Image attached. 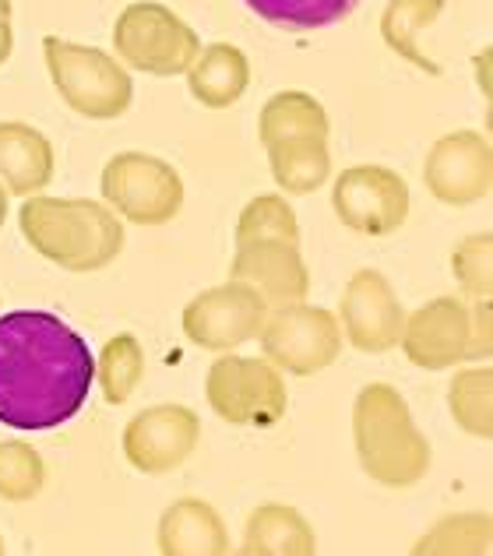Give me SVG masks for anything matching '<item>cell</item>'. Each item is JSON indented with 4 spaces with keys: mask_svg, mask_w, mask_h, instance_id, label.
Here are the masks:
<instances>
[{
    "mask_svg": "<svg viewBox=\"0 0 493 556\" xmlns=\"http://www.w3.org/2000/svg\"><path fill=\"white\" fill-rule=\"evenodd\" d=\"M96 384V359L81 334L50 311L0 317V422L22 433L75 419Z\"/></svg>",
    "mask_w": 493,
    "mask_h": 556,
    "instance_id": "obj_1",
    "label": "cell"
},
{
    "mask_svg": "<svg viewBox=\"0 0 493 556\" xmlns=\"http://www.w3.org/2000/svg\"><path fill=\"white\" fill-rule=\"evenodd\" d=\"M28 247L64 271H103L124 251V223L106 201L28 194L18 208Z\"/></svg>",
    "mask_w": 493,
    "mask_h": 556,
    "instance_id": "obj_2",
    "label": "cell"
},
{
    "mask_svg": "<svg viewBox=\"0 0 493 556\" xmlns=\"http://www.w3.org/2000/svg\"><path fill=\"white\" fill-rule=\"evenodd\" d=\"M353 444L364 476L377 486L409 490L424 482L433 451L430 441L413 422L409 405L391 384H367L359 388L353 402Z\"/></svg>",
    "mask_w": 493,
    "mask_h": 556,
    "instance_id": "obj_3",
    "label": "cell"
},
{
    "mask_svg": "<svg viewBox=\"0 0 493 556\" xmlns=\"http://www.w3.org/2000/svg\"><path fill=\"white\" fill-rule=\"evenodd\" d=\"M42 61L56 96L85 121H117L135 102V81L127 67L106 50L42 36Z\"/></svg>",
    "mask_w": 493,
    "mask_h": 556,
    "instance_id": "obj_4",
    "label": "cell"
},
{
    "mask_svg": "<svg viewBox=\"0 0 493 556\" xmlns=\"http://www.w3.org/2000/svg\"><path fill=\"white\" fill-rule=\"evenodd\" d=\"M113 50H117V61L130 71L177 78L191 67L201 39L177 11L155 4V0H138V4H127L113 25Z\"/></svg>",
    "mask_w": 493,
    "mask_h": 556,
    "instance_id": "obj_5",
    "label": "cell"
},
{
    "mask_svg": "<svg viewBox=\"0 0 493 556\" xmlns=\"http://www.w3.org/2000/svg\"><path fill=\"white\" fill-rule=\"evenodd\" d=\"M205 399L212 413L229 427H275L289 408L282 370L268 359L237 353H219L212 363Z\"/></svg>",
    "mask_w": 493,
    "mask_h": 556,
    "instance_id": "obj_6",
    "label": "cell"
},
{
    "mask_svg": "<svg viewBox=\"0 0 493 556\" xmlns=\"http://www.w3.org/2000/svg\"><path fill=\"white\" fill-rule=\"evenodd\" d=\"M103 201L135 226H166L184 208L177 166L149 152H117L103 166Z\"/></svg>",
    "mask_w": 493,
    "mask_h": 556,
    "instance_id": "obj_7",
    "label": "cell"
},
{
    "mask_svg": "<svg viewBox=\"0 0 493 556\" xmlns=\"http://www.w3.org/2000/svg\"><path fill=\"white\" fill-rule=\"evenodd\" d=\"M257 342L265 349V359L275 363L282 374L314 377L339 359L342 328L331 311L300 300L268 311L265 325L257 331Z\"/></svg>",
    "mask_w": 493,
    "mask_h": 556,
    "instance_id": "obj_8",
    "label": "cell"
},
{
    "mask_svg": "<svg viewBox=\"0 0 493 556\" xmlns=\"http://www.w3.org/2000/svg\"><path fill=\"white\" fill-rule=\"evenodd\" d=\"M331 208L356 237H391L409 218V184L388 166H350L331 180Z\"/></svg>",
    "mask_w": 493,
    "mask_h": 556,
    "instance_id": "obj_9",
    "label": "cell"
},
{
    "mask_svg": "<svg viewBox=\"0 0 493 556\" xmlns=\"http://www.w3.org/2000/svg\"><path fill=\"white\" fill-rule=\"evenodd\" d=\"M268 317V303L251 286L229 278L226 286H212L184 306V334L187 342L208 353H233V349L257 339Z\"/></svg>",
    "mask_w": 493,
    "mask_h": 556,
    "instance_id": "obj_10",
    "label": "cell"
},
{
    "mask_svg": "<svg viewBox=\"0 0 493 556\" xmlns=\"http://www.w3.org/2000/svg\"><path fill=\"white\" fill-rule=\"evenodd\" d=\"M336 317H339L342 339L350 342L356 353L384 356L391 349H399L405 306L395 296V289H391L384 271L359 268L350 282H345Z\"/></svg>",
    "mask_w": 493,
    "mask_h": 556,
    "instance_id": "obj_11",
    "label": "cell"
},
{
    "mask_svg": "<svg viewBox=\"0 0 493 556\" xmlns=\"http://www.w3.org/2000/svg\"><path fill=\"white\" fill-rule=\"evenodd\" d=\"M424 184L447 208H469L490 198L493 152L480 130H452L433 141L424 163Z\"/></svg>",
    "mask_w": 493,
    "mask_h": 556,
    "instance_id": "obj_12",
    "label": "cell"
},
{
    "mask_svg": "<svg viewBox=\"0 0 493 556\" xmlns=\"http://www.w3.org/2000/svg\"><path fill=\"white\" fill-rule=\"evenodd\" d=\"M201 441V419L194 408L166 402L138 413L124 427V458L144 476H166L194 455Z\"/></svg>",
    "mask_w": 493,
    "mask_h": 556,
    "instance_id": "obj_13",
    "label": "cell"
},
{
    "mask_svg": "<svg viewBox=\"0 0 493 556\" xmlns=\"http://www.w3.org/2000/svg\"><path fill=\"white\" fill-rule=\"evenodd\" d=\"M399 349L419 370H452L469 363V303L462 296H438L405 314Z\"/></svg>",
    "mask_w": 493,
    "mask_h": 556,
    "instance_id": "obj_14",
    "label": "cell"
},
{
    "mask_svg": "<svg viewBox=\"0 0 493 556\" xmlns=\"http://www.w3.org/2000/svg\"><path fill=\"white\" fill-rule=\"evenodd\" d=\"M229 278L251 286L268 303V311L307 300L311 292V268L303 265L300 243L275 240V237L237 243Z\"/></svg>",
    "mask_w": 493,
    "mask_h": 556,
    "instance_id": "obj_15",
    "label": "cell"
},
{
    "mask_svg": "<svg viewBox=\"0 0 493 556\" xmlns=\"http://www.w3.org/2000/svg\"><path fill=\"white\" fill-rule=\"evenodd\" d=\"M56 155L50 138L22 121H0V187L14 198L39 194L53 180Z\"/></svg>",
    "mask_w": 493,
    "mask_h": 556,
    "instance_id": "obj_16",
    "label": "cell"
},
{
    "mask_svg": "<svg viewBox=\"0 0 493 556\" xmlns=\"http://www.w3.org/2000/svg\"><path fill=\"white\" fill-rule=\"evenodd\" d=\"M229 532L219 510L194 496L169 504L159 521V553L163 556H226Z\"/></svg>",
    "mask_w": 493,
    "mask_h": 556,
    "instance_id": "obj_17",
    "label": "cell"
},
{
    "mask_svg": "<svg viewBox=\"0 0 493 556\" xmlns=\"http://www.w3.org/2000/svg\"><path fill=\"white\" fill-rule=\"evenodd\" d=\"M187 75V89L208 110H229L251 89V61L233 42H208L201 47Z\"/></svg>",
    "mask_w": 493,
    "mask_h": 556,
    "instance_id": "obj_18",
    "label": "cell"
},
{
    "mask_svg": "<svg viewBox=\"0 0 493 556\" xmlns=\"http://www.w3.org/2000/svg\"><path fill=\"white\" fill-rule=\"evenodd\" d=\"M246 556H314L317 535L311 521L289 504H261L243 525Z\"/></svg>",
    "mask_w": 493,
    "mask_h": 556,
    "instance_id": "obj_19",
    "label": "cell"
},
{
    "mask_svg": "<svg viewBox=\"0 0 493 556\" xmlns=\"http://www.w3.org/2000/svg\"><path fill=\"white\" fill-rule=\"evenodd\" d=\"M444 8L447 0H388V8L381 14L384 47L395 56H402L405 64L427 71L433 78L441 75V64L424 53V33L430 25H438Z\"/></svg>",
    "mask_w": 493,
    "mask_h": 556,
    "instance_id": "obj_20",
    "label": "cell"
},
{
    "mask_svg": "<svg viewBox=\"0 0 493 556\" xmlns=\"http://www.w3.org/2000/svg\"><path fill=\"white\" fill-rule=\"evenodd\" d=\"M257 138L265 149L296 138H331V124L325 106L311 92L286 89L265 102V110L257 116Z\"/></svg>",
    "mask_w": 493,
    "mask_h": 556,
    "instance_id": "obj_21",
    "label": "cell"
},
{
    "mask_svg": "<svg viewBox=\"0 0 493 556\" xmlns=\"http://www.w3.org/2000/svg\"><path fill=\"white\" fill-rule=\"evenodd\" d=\"M271 180L282 187V194H314L331 180V149L328 138H296L268 144Z\"/></svg>",
    "mask_w": 493,
    "mask_h": 556,
    "instance_id": "obj_22",
    "label": "cell"
},
{
    "mask_svg": "<svg viewBox=\"0 0 493 556\" xmlns=\"http://www.w3.org/2000/svg\"><path fill=\"white\" fill-rule=\"evenodd\" d=\"M447 408L462 433L490 441L493 437V370L486 367H466L447 384Z\"/></svg>",
    "mask_w": 493,
    "mask_h": 556,
    "instance_id": "obj_23",
    "label": "cell"
},
{
    "mask_svg": "<svg viewBox=\"0 0 493 556\" xmlns=\"http://www.w3.org/2000/svg\"><path fill=\"white\" fill-rule=\"evenodd\" d=\"M493 543L490 515H447L416 539V556H486Z\"/></svg>",
    "mask_w": 493,
    "mask_h": 556,
    "instance_id": "obj_24",
    "label": "cell"
},
{
    "mask_svg": "<svg viewBox=\"0 0 493 556\" xmlns=\"http://www.w3.org/2000/svg\"><path fill=\"white\" fill-rule=\"evenodd\" d=\"M96 380L110 405L130 402V394L144 380V349L135 334H113L103 345V353L96 359Z\"/></svg>",
    "mask_w": 493,
    "mask_h": 556,
    "instance_id": "obj_25",
    "label": "cell"
},
{
    "mask_svg": "<svg viewBox=\"0 0 493 556\" xmlns=\"http://www.w3.org/2000/svg\"><path fill=\"white\" fill-rule=\"evenodd\" d=\"M261 22L293 28V33H314L350 18L359 0H243Z\"/></svg>",
    "mask_w": 493,
    "mask_h": 556,
    "instance_id": "obj_26",
    "label": "cell"
},
{
    "mask_svg": "<svg viewBox=\"0 0 493 556\" xmlns=\"http://www.w3.org/2000/svg\"><path fill=\"white\" fill-rule=\"evenodd\" d=\"M42 486H47V462L39 451L18 437L0 441V501L28 504L42 493Z\"/></svg>",
    "mask_w": 493,
    "mask_h": 556,
    "instance_id": "obj_27",
    "label": "cell"
},
{
    "mask_svg": "<svg viewBox=\"0 0 493 556\" xmlns=\"http://www.w3.org/2000/svg\"><path fill=\"white\" fill-rule=\"evenodd\" d=\"M289 240L300 243V223L296 212L289 208V201L282 194H261L254 198L237 218V243L246 240Z\"/></svg>",
    "mask_w": 493,
    "mask_h": 556,
    "instance_id": "obj_28",
    "label": "cell"
},
{
    "mask_svg": "<svg viewBox=\"0 0 493 556\" xmlns=\"http://www.w3.org/2000/svg\"><path fill=\"white\" fill-rule=\"evenodd\" d=\"M452 271L462 289V300H486L493 292V237L472 232L462 237L452 251Z\"/></svg>",
    "mask_w": 493,
    "mask_h": 556,
    "instance_id": "obj_29",
    "label": "cell"
},
{
    "mask_svg": "<svg viewBox=\"0 0 493 556\" xmlns=\"http://www.w3.org/2000/svg\"><path fill=\"white\" fill-rule=\"evenodd\" d=\"M490 296L486 300H476V306L469 311V331H472V349H469V359L476 363H486L493 356V334H490Z\"/></svg>",
    "mask_w": 493,
    "mask_h": 556,
    "instance_id": "obj_30",
    "label": "cell"
},
{
    "mask_svg": "<svg viewBox=\"0 0 493 556\" xmlns=\"http://www.w3.org/2000/svg\"><path fill=\"white\" fill-rule=\"evenodd\" d=\"M14 50V22H11V0H0V67L8 64Z\"/></svg>",
    "mask_w": 493,
    "mask_h": 556,
    "instance_id": "obj_31",
    "label": "cell"
},
{
    "mask_svg": "<svg viewBox=\"0 0 493 556\" xmlns=\"http://www.w3.org/2000/svg\"><path fill=\"white\" fill-rule=\"evenodd\" d=\"M4 218H8V190L0 187V226H4Z\"/></svg>",
    "mask_w": 493,
    "mask_h": 556,
    "instance_id": "obj_32",
    "label": "cell"
},
{
    "mask_svg": "<svg viewBox=\"0 0 493 556\" xmlns=\"http://www.w3.org/2000/svg\"><path fill=\"white\" fill-rule=\"evenodd\" d=\"M8 553V546H4V539H0V556H4Z\"/></svg>",
    "mask_w": 493,
    "mask_h": 556,
    "instance_id": "obj_33",
    "label": "cell"
}]
</instances>
